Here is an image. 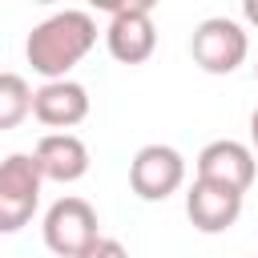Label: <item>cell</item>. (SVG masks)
<instances>
[{
	"label": "cell",
	"mask_w": 258,
	"mask_h": 258,
	"mask_svg": "<svg viewBox=\"0 0 258 258\" xmlns=\"http://www.w3.org/2000/svg\"><path fill=\"white\" fill-rule=\"evenodd\" d=\"M93 44H97V20L81 8H64V12L44 16L28 32L24 56H28L32 73H40L44 81H64L69 69L81 64Z\"/></svg>",
	"instance_id": "obj_1"
},
{
	"label": "cell",
	"mask_w": 258,
	"mask_h": 258,
	"mask_svg": "<svg viewBox=\"0 0 258 258\" xmlns=\"http://www.w3.org/2000/svg\"><path fill=\"white\" fill-rule=\"evenodd\" d=\"M40 165L32 153H8L0 161V234H16L40 206Z\"/></svg>",
	"instance_id": "obj_2"
},
{
	"label": "cell",
	"mask_w": 258,
	"mask_h": 258,
	"mask_svg": "<svg viewBox=\"0 0 258 258\" xmlns=\"http://www.w3.org/2000/svg\"><path fill=\"white\" fill-rule=\"evenodd\" d=\"M40 230H44V246H48L52 254H60V258H81V254L101 238L97 210H93L85 198H77V194L56 198V202L48 206Z\"/></svg>",
	"instance_id": "obj_3"
},
{
	"label": "cell",
	"mask_w": 258,
	"mask_h": 258,
	"mask_svg": "<svg viewBox=\"0 0 258 258\" xmlns=\"http://www.w3.org/2000/svg\"><path fill=\"white\" fill-rule=\"evenodd\" d=\"M246 52H250V36H246V28H242L238 20H230V16H206V20L194 28V36H189V56H194V64L206 69V73H214V77L234 73V69L246 60Z\"/></svg>",
	"instance_id": "obj_4"
},
{
	"label": "cell",
	"mask_w": 258,
	"mask_h": 258,
	"mask_svg": "<svg viewBox=\"0 0 258 258\" xmlns=\"http://www.w3.org/2000/svg\"><path fill=\"white\" fill-rule=\"evenodd\" d=\"M109 28H105V44L113 52V60L121 64H141L153 56L157 48V28H153V4L149 0H125L109 8Z\"/></svg>",
	"instance_id": "obj_5"
},
{
	"label": "cell",
	"mask_w": 258,
	"mask_h": 258,
	"mask_svg": "<svg viewBox=\"0 0 258 258\" xmlns=\"http://www.w3.org/2000/svg\"><path fill=\"white\" fill-rule=\"evenodd\" d=\"M129 185L141 202H165L185 185V157L173 145H141L129 161Z\"/></svg>",
	"instance_id": "obj_6"
},
{
	"label": "cell",
	"mask_w": 258,
	"mask_h": 258,
	"mask_svg": "<svg viewBox=\"0 0 258 258\" xmlns=\"http://www.w3.org/2000/svg\"><path fill=\"white\" fill-rule=\"evenodd\" d=\"M194 169H198L202 181H214V185H226V189L246 194V189L254 185L258 161H254V149H250V145H242V141H234V137H218V141H210V145L198 153Z\"/></svg>",
	"instance_id": "obj_7"
},
{
	"label": "cell",
	"mask_w": 258,
	"mask_h": 258,
	"mask_svg": "<svg viewBox=\"0 0 258 258\" xmlns=\"http://www.w3.org/2000/svg\"><path fill=\"white\" fill-rule=\"evenodd\" d=\"M242 198L246 194H238V189H226V185L194 177V185L185 189V218L202 234H222L242 218Z\"/></svg>",
	"instance_id": "obj_8"
},
{
	"label": "cell",
	"mask_w": 258,
	"mask_h": 258,
	"mask_svg": "<svg viewBox=\"0 0 258 258\" xmlns=\"http://www.w3.org/2000/svg\"><path fill=\"white\" fill-rule=\"evenodd\" d=\"M32 117L56 133H69L89 117V89L81 81H44L32 93Z\"/></svg>",
	"instance_id": "obj_9"
},
{
	"label": "cell",
	"mask_w": 258,
	"mask_h": 258,
	"mask_svg": "<svg viewBox=\"0 0 258 258\" xmlns=\"http://www.w3.org/2000/svg\"><path fill=\"white\" fill-rule=\"evenodd\" d=\"M36 165H40V177L44 181H81L89 173V145L77 137V133H44L32 149Z\"/></svg>",
	"instance_id": "obj_10"
},
{
	"label": "cell",
	"mask_w": 258,
	"mask_h": 258,
	"mask_svg": "<svg viewBox=\"0 0 258 258\" xmlns=\"http://www.w3.org/2000/svg\"><path fill=\"white\" fill-rule=\"evenodd\" d=\"M32 85L20 73H0V129H16L24 117H32Z\"/></svg>",
	"instance_id": "obj_11"
},
{
	"label": "cell",
	"mask_w": 258,
	"mask_h": 258,
	"mask_svg": "<svg viewBox=\"0 0 258 258\" xmlns=\"http://www.w3.org/2000/svg\"><path fill=\"white\" fill-rule=\"evenodd\" d=\"M81 258H129V250H125L117 238H97Z\"/></svg>",
	"instance_id": "obj_12"
},
{
	"label": "cell",
	"mask_w": 258,
	"mask_h": 258,
	"mask_svg": "<svg viewBox=\"0 0 258 258\" xmlns=\"http://www.w3.org/2000/svg\"><path fill=\"white\" fill-rule=\"evenodd\" d=\"M242 16H246L250 24H258V0H246V4H242Z\"/></svg>",
	"instance_id": "obj_13"
},
{
	"label": "cell",
	"mask_w": 258,
	"mask_h": 258,
	"mask_svg": "<svg viewBox=\"0 0 258 258\" xmlns=\"http://www.w3.org/2000/svg\"><path fill=\"white\" fill-rule=\"evenodd\" d=\"M250 145H254V153H258V109L250 113Z\"/></svg>",
	"instance_id": "obj_14"
},
{
	"label": "cell",
	"mask_w": 258,
	"mask_h": 258,
	"mask_svg": "<svg viewBox=\"0 0 258 258\" xmlns=\"http://www.w3.org/2000/svg\"><path fill=\"white\" fill-rule=\"evenodd\" d=\"M254 77H258V64H254Z\"/></svg>",
	"instance_id": "obj_15"
}]
</instances>
